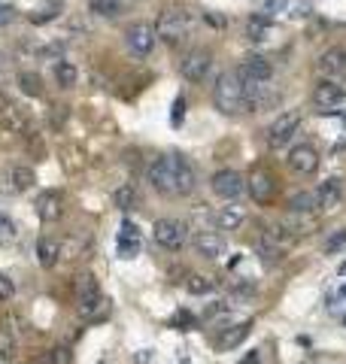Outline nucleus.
<instances>
[{"label":"nucleus","instance_id":"nucleus-38","mask_svg":"<svg viewBox=\"0 0 346 364\" xmlns=\"http://www.w3.org/2000/svg\"><path fill=\"white\" fill-rule=\"evenodd\" d=\"M28 152L37 155V158L46 155V146H43V136L40 134H28Z\"/></svg>","mask_w":346,"mask_h":364},{"label":"nucleus","instance_id":"nucleus-26","mask_svg":"<svg viewBox=\"0 0 346 364\" xmlns=\"http://www.w3.org/2000/svg\"><path fill=\"white\" fill-rule=\"evenodd\" d=\"M271 31H273V25H271V18H264V16H252V18L246 21V37L256 40V43L268 40Z\"/></svg>","mask_w":346,"mask_h":364},{"label":"nucleus","instance_id":"nucleus-16","mask_svg":"<svg viewBox=\"0 0 346 364\" xmlns=\"http://www.w3.org/2000/svg\"><path fill=\"white\" fill-rule=\"evenodd\" d=\"M33 210H37V219L40 222H58L64 213V198L58 195V191H43V195L37 198V203H33Z\"/></svg>","mask_w":346,"mask_h":364},{"label":"nucleus","instance_id":"nucleus-17","mask_svg":"<svg viewBox=\"0 0 346 364\" xmlns=\"http://www.w3.org/2000/svg\"><path fill=\"white\" fill-rule=\"evenodd\" d=\"M319 70L325 79H337L346 73V49H340V46H331V49H325L319 55Z\"/></svg>","mask_w":346,"mask_h":364},{"label":"nucleus","instance_id":"nucleus-31","mask_svg":"<svg viewBox=\"0 0 346 364\" xmlns=\"http://www.w3.org/2000/svg\"><path fill=\"white\" fill-rule=\"evenodd\" d=\"M88 9L95 16H119L122 0H88Z\"/></svg>","mask_w":346,"mask_h":364},{"label":"nucleus","instance_id":"nucleus-34","mask_svg":"<svg viewBox=\"0 0 346 364\" xmlns=\"http://www.w3.org/2000/svg\"><path fill=\"white\" fill-rule=\"evenodd\" d=\"M13 355H16V337L13 331L0 328V358H13Z\"/></svg>","mask_w":346,"mask_h":364},{"label":"nucleus","instance_id":"nucleus-30","mask_svg":"<svg viewBox=\"0 0 346 364\" xmlns=\"http://www.w3.org/2000/svg\"><path fill=\"white\" fill-rule=\"evenodd\" d=\"M19 88L25 91L28 97H40L43 95V79L37 73H31V70H21L19 73Z\"/></svg>","mask_w":346,"mask_h":364},{"label":"nucleus","instance_id":"nucleus-36","mask_svg":"<svg viewBox=\"0 0 346 364\" xmlns=\"http://www.w3.org/2000/svg\"><path fill=\"white\" fill-rule=\"evenodd\" d=\"M13 294H16V282L9 273H0V301H13Z\"/></svg>","mask_w":346,"mask_h":364},{"label":"nucleus","instance_id":"nucleus-44","mask_svg":"<svg viewBox=\"0 0 346 364\" xmlns=\"http://www.w3.org/2000/svg\"><path fill=\"white\" fill-rule=\"evenodd\" d=\"M240 364H261V355H258V352H249V355L240 361Z\"/></svg>","mask_w":346,"mask_h":364},{"label":"nucleus","instance_id":"nucleus-7","mask_svg":"<svg viewBox=\"0 0 346 364\" xmlns=\"http://www.w3.org/2000/svg\"><path fill=\"white\" fill-rule=\"evenodd\" d=\"M152 237H155V243L164 249H182L189 240V225L179 219H155Z\"/></svg>","mask_w":346,"mask_h":364},{"label":"nucleus","instance_id":"nucleus-45","mask_svg":"<svg viewBox=\"0 0 346 364\" xmlns=\"http://www.w3.org/2000/svg\"><path fill=\"white\" fill-rule=\"evenodd\" d=\"M6 104H9V97H6V95H4V91H0V109H4V107H6Z\"/></svg>","mask_w":346,"mask_h":364},{"label":"nucleus","instance_id":"nucleus-5","mask_svg":"<svg viewBox=\"0 0 346 364\" xmlns=\"http://www.w3.org/2000/svg\"><path fill=\"white\" fill-rule=\"evenodd\" d=\"M298 128H301V112L298 109H285L280 112L273 122H271V128L268 134H264V140H268V149H283V146H288V140L298 134Z\"/></svg>","mask_w":346,"mask_h":364},{"label":"nucleus","instance_id":"nucleus-10","mask_svg":"<svg viewBox=\"0 0 346 364\" xmlns=\"http://www.w3.org/2000/svg\"><path fill=\"white\" fill-rule=\"evenodd\" d=\"M155 28L149 25V21H134V25L125 31V43H128V49L134 52V55H149L155 49Z\"/></svg>","mask_w":346,"mask_h":364},{"label":"nucleus","instance_id":"nucleus-25","mask_svg":"<svg viewBox=\"0 0 346 364\" xmlns=\"http://www.w3.org/2000/svg\"><path fill=\"white\" fill-rule=\"evenodd\" d=\"M61 164L67 173H79V170L85 167V152L79 149V146H64L61 149Z\"/></svg>","mask_w":346,"mask_h":364},{"label":"nucleus","instance_id":"nucleus-27","mask_svg":"<svg viewBox=\"0 0 346 364\" xmlns=\"http://www.w3.org/2000/svg\"><path fill=\"white\" fill-rule=\"evenodd\" d=\"M288 213H316V191H298L288 198Z\"/></svg>","mask_w":346,"mask_h":364},{"label":"nucleus","instance_id":"nucleus-35","mask_svg":"<svg viewBox=\"0 0 346 364\" xmlns=\"http://www.w3.org/2000/svg\"><path fill=\"white\" fill-rule=\"evenodd\" d=\"M346 249V228H340V231H334L328 240H325V252L334 255V252H343Z\"/></svg>","mask_w":346,"mask_h":364},{"label":"nucleus","instance_id":"nucleus-42","mask_svg":"<svg viewBox=\"0 0 346 364\" xmlns=\"http://www.w3.org/2000/svg\"><path fill=\"white\" fill-rule=\"evenodd\" d=\"M52 128H61V124L67 122V107H52Z\"/></svg>","mask_w":346,"mask_h":364},{"label":"nucleus","instance_id":"nucleus-33","mask_svg":"<svg viewBox=\"0 0 346 364\" xmlns=\"http://www.w3.org/2000/svg\"><path fill=\"white\" fill-rule=\"evenodd\" d=\"M112 200H115V207H119V210H131L134 203H137V191H134V186H122V188H115Z\"/></svg>","mask_w":346,"mask_h":364},{"label":"nucleus","instance_id":"nucleus-12","mask_svg":"<svg viewBox=\"0 0 346 364\" xmlns=\"http://www.w3.org/2000/svg\"><path fill=\"white\" fill-rule=\"evenodd\" d=\"M237 73H240V79H246V82H271L273 64L264 58V55H246V58L240 61Z\"/></svg>","mask_w":346,"mask_h":364},{"label":"nucleus","instance_id":"nucleus-9","mask_svg":"<svg viewBox=\"0 0 346 364\" xmlns=\"http://www.w3.org/2000/svg\"><path fill=\"white\" fill-rule=\"evenodd\" d=\"M213 67V55L206 49H192L186 58L179 61V73L182 79H189V82H204L206 73H210Z\"/></svg>","mask_w":346,"mask_h":364},{"label":"nucleus","instance_id":"nucleus-22","mask_svg":"<svg viewBox=\"0 0 346 364\" xmlns=\"http://www.w3.org/2000/svg\"><path fill=\"white\" fill-rule=\"evenodd\" d=\"M194 249H198V255L204 258H219L225 252V240L219 231H198V237H194Z\"/></svg>","mask_w":346,"mask_h":364},{"label":"nucleus","instance_id":"nucleus-40","mask_svg":"<svg viewBox=\"0 0 346 364\" xmlns=\"http://www.w3.org/2000/svg\"><path fill=\"white\" fill-rule=\"evenodd\" d=\"M16 237V225L6 219V215H0V243H6V240H13Z\"/></svg>","mask_w":346,"mask_h":364},{"label":"nucleus","instance_id":"nucleus-18","mask_svg":"<svg viewBox=\"0 0 346 364\" xmlns=\"http://www.w3.org/2000/svg\"><path fill=\"white\" fill-rule=\"evenodd\" d=\"M283 228L298 240V237L316 234V231H319V219H316V213H288L285 222H283Z\"/></svg>","mask_w":346,"mask_h":364},{"label":"nucleus","instance_id":"nucleus-32","mask_svg":"<svg viewBox=\"0 0 346 364\" xmlns=\"http://www.w3.org/2000/svg\"><path fill=\"white\" fill-rule=\"evenodd\" d=\"M186 289H189L192 294H206V291H213V279L204 277V273H189Z\"/></svg>","mask_w":346,"mask_h":364},{"label":"nucleus","instance_id":"nucleus-24","mask_svg":"<svg viewBox=\"0 0 346 364\" xmlns=\"http://www.w3.org/2000/svg\"><path fill=\"white\" fill-rule=\"evenodd\" d=\"M37 258L43 267H55L58 261H61V243L58 240H49V237H43L37 243Z\"/></svg>","mask_w":346,"mask_h":364},{"label":"nucleus","instance_id":"nucleus-28","mask_svg":"<svg viewBox=\"0 0 346 364\" xmlns=\"http://www.w3.org/2000/svg\"><path fill=\"white\" fill-rule=\"evenodd\" d=\"M76 79H79V70H76L70 61H58L55 64V82L61 85V88H73Z\"/></svg>","mask_w":346,"mask_h":364},{"label":"nucleus","instance_id":"nucleus-21","mask_svg":"<svg viewBox=\"0 0 346 364\" xmlns=\"http://www.w3.org/2000/svg\"><path fill=\"white\" fill-rule=\"evenodd\" d=\"M0 124H4L6 131H13V134H21V136H28V112L16 107V104H6L4 109H0Z\"/></svg>","mask_w":346,"mask_h":364},{"label":"nucleus","instance_id":"nucleus-3","mask_svg":"<svg viewBox=\"0 0 346 364\" xmlns=\"http://www.w3.org/2000/svg\"><path fill=\"white\" fill-rule=\"evenodd\" d=\"M152 28L158 40H164L167 46H177L189 33V13L179 6H167V9H161V16Z\"/></svg>","mask_w":346,"mask_h":364},{"label":"nucleus","instance_id":"nucleus-19","mask_svg":"<svg viewBox=\"0 0 346 364\" xmlns=\"http://www.w3.org/2000/svg\"><path fill=\"white\" fill-rule=\"evenodd\" d=\"M115 252H119V258H134L137 252H140V231H137V225L131 219L122 222L119 246H115Z\"/></svg>","mask_w":346,"mask_h":364},{"label":"nucleus","instance_id":"nucleus-2","mask_svg":"<svg viewBox=\"0 0 346 364\" xmlns=\"http://www.w3.org/2000/svg\"><path fill=\"white\" fill-rule=\"evenodd\" d=\"M213 107L225 116H237V112H246V85L240 79L237 70H225L219 73L216 85H213Z\"/></svg>","mask_w":346,"mask_h":364},{"label":"nucleus","instance_id":"nucleus-13","mask_svg":"<svg viewBox=\"0 0 346 364\" xmlns=\"http://www.w3.org/2000/svg\"><path fill=\"white\" fill-rule=\"evenodd\" d=\"M285 161H288V167H292L295 173L310 176V173H316V170H319V152L310 143H298L295 149L288 152Z\"/></svg>","mask_w":346,"mask_h":364},{"label":"nucleus","instance_id":"nucleus-14","mask_svg":"<svg viewBox=\"0 0 346 364\" xmlns=\"http://www.w3.org/2000/svg\"><path fill=\"white\" fill-rule=\"evenodd\" d=\"M340 200H343V179L340 176H331V179H325L316 188V207L319 210L334 213V210L340 207Z\"/></svg>","mask_w":346,"mask_h":364},{"label":"nucleus","instance_id":"nucleus-11","mask_svg":"<svg viewBox=\"0 0 346 364\" xmlns=\"http://www.w3.org/2000/svg\"><path fill=\"white\" fill-rule=\"evenodd\" d=\"M292 246H295V237L288 234L283 225L264 228V231H261V252L268 255V258H283Z\"/></svg>","mask_w":346,"mask_h":364},{"label":"nucleus","instance_id":"nucleus-20","mask_svg":"<svg viewBox=\"0 0 346 364\" xmlns=\"http://www.w3.org/2000/svg\"><path fill=\"white\" fill-rule=\"evenodd\" d=\"M243 222H246V210L240 207V203H234V200H231L228 207H219V213H216V228L219 231H237Z\"/></svg>","mask_w":346,"mask_h":364},{"label":"nucleus","instance_id":"nucleus-15","mask_svg":"<svg viewBox=\"0 0 346 364\" xmlns=\"http://www.w3.org/2000/svg\"><path fill=\"white\" fill-rule=\"evenodd\" d=\"M343 97H346V88L337 82V79H322V82H316V88H313V104L322 109L337 107Z\"/></svg>","mask_w":346,"mask_h":364},{"label":"nucleus","instance_id":"nucleus-39","mask_svg":"<svg viewBox=\"0 0 346 364\" xmlns=\"http://www.w3.org/2000/svg\"><path fill=\"white\" fill-rule=\"evenodd\" d=\"M52 364H73V352L67 346H55L52 349Z\"/></svg>","mask_w":346,"mask_h":364},{"label":"nucleus","instance_id":"nucleus-8","mask_svg":"<svg viewBox=\"0 0 346 364\" xmlns=\"http://www.w3.org/2000/svg\"><path fill=\"white\" fill-rule=\"evenodd\" d=\"M210 188H213V195H219L222 200H237L240 195H243V188H246V179L237 173V170H219V173H213L210 179Z\"/></svg>","mask_w":346,"mask_h":364},{"label":"nucleus","instance_id":"nucleus-29","mask_svg":"<svg viewBox=\"0 0 346 364\" xmlns=\"http://www.w3.org/2000/svg\"><path fill=\"white\" fill-rule=\"evenodd\" d=\"M9 186H13V191H28L33 186V170L31 167H13L9 170Z\"/></svg>","mask_w":346,"mask_h":364},{"label":"nucleus","instance_id":"nucleus-4","mask_svg":"<svg viewBox=\"0 0 346 364\" xmlns=\"http://www.w3.org/2000/svg\"><path fill=\"white\" fill-rule=\"evenodd\" d=\"M73 298H76V310L79 316H98L100 306H103V294H100V286L91 273H79L76 282H73Z\"/></svg>","mask_w":346,"mask_h":364},{"label":"nucleus","instance_id":"nucleus-23","mask_svg":"<svg viewBox=\"0 0 346 364\" xmlns=\"http://www.w3.org/2000/svg\"><path fill=\"white\" fill-rule=\"evenodd\" d=\"M249 328H252V322H240V325H234V328H228L222 337H216V346L222 349V352L240 346V343H243V340L249 337Z\"/></svg>","mask_w":346,"mask_h":364},{"label":"nucleus","instance_id":"nucleus-37","mask_svg":"<svg viewBox=\"0 0 346 364\" xmlns=\"http://www.w3.org/2000/svg\"><path fill=\"white\" fill-rule=\"evenodd\" d=\"M182 119H186V100H182V97H177V100H173L170 124H173V128H179V124H182Z\"/></svg>","mask_w":346,"mask_h":364},{"label":"nucleus","instance_id":"nucleus-1","mask_svg":"<svg viewBox=\"0 0 346 364\" xmlns=\"http://www.w3.org/2000/svg\"><path fill=\"white\" fill-rule=\"evenodd\" d=\"M149 182H152V188L158 191V195H167V198H186L194 191V182H198V176H194V167L186 155H161L155 158L152 164H149Z\"/></svg>","mask_w":346,"mask_h":364},{"label":"nucleus","instance_id":"nucleus-6","mask_svg":"<svg viewBox=\"0 0 346 364\" xmlns=\"http://www.w3.org/2000/svg\"><path fill=\"white\" fill-rule=\"evenodd\" d=\"M276 188H280V182H276V176L271 173L268 167H256L249 173L246 179V191H249V198L261 203V207H268V203H273L276 198Z\"/></svg>","mask_w":346,"mask_h":364},{"label":"nucleus","instance_id":"nucleus-43","mask_svg":"<svg viewBox=\"0 0 346 364\" xmlns=\"http://www.w3.org/2000/svg\"><path fill=\"white\" fill-rule=\"evenodd\" d=\"M16 18V6H9V4H0V28L9 25V21Z\"/></svg>","mask_w":346,"mask_h":364},{"label":"nucleus","instance_id":"nucleus-41","mask_svg":"<svg viewBox=\"0 0 346 364\" xmlns=\"http://www.w3.org/2000/svg\"><path fill=\"white\" fill-rule=\"evenodd\" d=\"M285 6H288V0H264V13H285Z\"/></svg>","mask_w":346,"mask_h":364}]
</instances>
